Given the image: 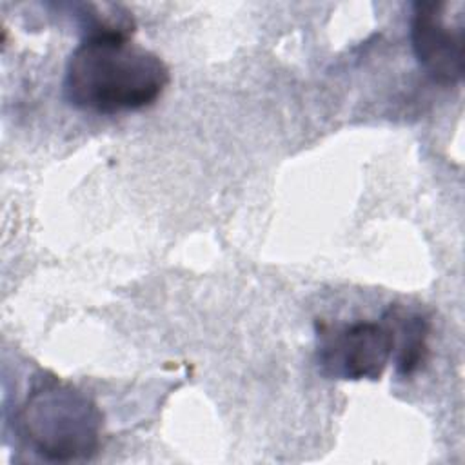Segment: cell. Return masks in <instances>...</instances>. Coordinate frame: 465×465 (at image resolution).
<instances>
[{"label": "cell", "mask_w": 465, "mask_h": 465, "mask_svg": "<svg viewBox=\"0 0 465 465\" xmlns=\"http://www.w3.org/2000/svg\"><path fill=\"white\" fill-rule=\"evenodd\" d=\"M411 42L418 64L434 82L460 84L465 71L463 2H416L411 18Z\"/></svg>", "instance_id": "4"}, {"label": "cell", "mask_w": 465, "mask_h": 465, "mask_svg": "<svg viewBox=\"0 0 465 465\" xmlns=\"http://www.w3.org/2000/svg\"><path fill=\"white\" fill-rule=\"evenodd\" d=\"M318 367L325 376L340 380H380L394 354V334L381 322L349 325L316 323Z\"/></svg>", "instance_id": "3"}, {"label": "cell", "mask_w": 465, "mask_h": 465, "mask_svg": "<svg viewBox=\"0 0 465 465\" xmlns=\"http://www.w3.org/2000/svg\"><path fill=\"white\" fill-rule=\"evenodd\" d=\"M169 69L127 35L82 36L65 64V98L82 111L116 114L151 107L169 85Z\"/></svg>", "instance_id": "1"}, {"label": "cell", "mask_w": 465, "mask_h": 465, "mask_svg": "<svg viewBox=\"0 0 465 465\" xmlns=\"http://www.w3.org/2000/svg\"><path fill=\"white\" fill-rule=\"evenodd\" d=\"M20 423L35 452L49 461L87 460L100 445L102 412L96 403L56 378L31 389Z\"/></svg>", "instance_id": "2"}, {"label": "cell", "mask_w": 465, "mask_h": 465, "mask_svg": "<svg viewBox=\"0 0 465 465\" xmlns=\"http://www.w3.org/2000/svg\"><path fill=\"white\" fill-rule=\"evenodd\" d=\"M394 334L396 372L401 378L416 374L429 360V331L430 325L425 316L409 312L394 303L383 314Z\"/></svg>", "instance_id": "5"}]
</instances>
